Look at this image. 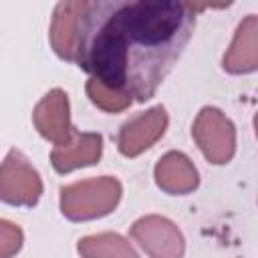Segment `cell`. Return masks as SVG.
I'll return each instance as SVG.
<instances>
[{
  "mask_svg": "<svg viewBox=\"0 0 258 258\" xmlns=\"http://www.w3.org/2000/svg\"><path fill=\"white\" fill-rule=\"evenodd\" d=\"M198 8L177 0H81L73 62L145 103L187 46Z\"/></svg>",
  "mask_w": 258,
  "mask_h": 258,
  "instance_id": "6da1fadb",
  "label": "cell"
},
{
  "mask_svg": "<svg viewBox=\"0 0 258 258\" xmlns=\"http://www.w3.org/2000/svg\"><path fill=\"white\" fill-rule=\"evenodd\" d=\"M123 185L113 175L81 179L60 187V212L73 222L109 216L121 202Z\"/></svg>",
  "mask_w": 258,
  "mask_h": 258,
  "instance_id": "7a4b0ae2",
  "label": "cell"
},
{
  "mask_svg": "<svg viewBox=\"0 0 258 258\" xmlns=\"http://www.w3.org/2000/svg\"><path fill=\"white\" fill-rule=\"evenodd\" d=\"M40 173L28 157L12 147L0 163V202L16 208H32L42 198Z\"/></svg>",
  "mask_w": 258,
  "mask_h": 258,
  "instance_id": "3957f363",
  "label": "cell"
},
{
  "mask_svg": "<svg viewBox=\"0 0 258 258\" xmlns=\"http://www.w3.org/2000/svg\"><path fill=\"white\" fill-rule=\"evenodd\" d=\"M191 137L204 157L214 165L232 161L236 153V127L218 107L200 109L191 125Z\"/></svg>",
  "mask_w": 258,
  "mask_h": 258,
  "instance_id": "277c9868",
  "label": "cell"
},
{
  "mask_svg": "<svg viewBox=\"0 0 258 258\" xmlns=\"http://www.w3.org/2000/svg\"><path fill=\"white\" fill-rule=\"evenodd\" d=\"M131 238L149 258H183L185 240L181 230L163 216L149 214L133 222Z\"/></svg>",
  "mask_w": 258,
  "mask_h": 258,
  "instance_id": "5b68a950",
  "label": "cell"
},
{
  "mask_svg": "<svg viewBox=\"0 0 258 258\" xmlns=\"http://www.w3.org/2000/svg\"><path fill=\"white\" fill-rule=\"evenodd\" d=\"M169 125V117L163 105H155L147 111L137 113L125 121L117 133V149L123 157H137L153 147Z\"/></svg>",
  "mask_w": 258,
  "mask_h": 258,
  "instance_id": "8992f818",
  "label": "cell"
},
{
  "mask_svg": "<svg viewBox=\"0 0 258 258\" xmlns=\"http://www.w3.org/2000/svg\"><path fill=\"white\" fill-rule=\"evenodd\" d=\"M32 123L36 131L50 143L60 145L71 139L75 127L71 125V103L62 89H50L34 107Z\"/></svg>",
  "mask_w": 258,
  "mask_h": 258,
  "instance_id": "52a82bcc",
  "label": "cell"
},
{
  "mask_svg": "<svg viewBox=\"0 0 258 258\" xmlns=\"http://www.w3.org/2000/svg\"><path fill=\"white\" fill-rule=\"evenodd\" d=\"M103 155V135L101 133H81L73 131L71 139L54 145L50 151V163L54 171L69 173L79 167L99 163Z\"/></svg>",
  "mask_w": 258,
  "mask_h": 258,
  "instance_id": "ba28073f",
  "label": "cell"
},
{
  "mask_svg": "<svg viewBox=\"0 0 258 258\" xmlns=\"http://www.w3.org/2000/svg\"><path fill=\"white\" fill-rule=\"evenodd\" d=\"M153 179L169 196H187L200 185V173L194 161L181 151H167L153 167Z\"/></svg>",
  "mask_w": 258,
  "mask_h": 258,
  "instance_id": "9c48e42d",
  "label": "cell"
},
{
  "mask_svg": "<svg viewBox=\"0 0 258 258\" xmlns=\"http://www.w3.org/2000/svg\"><path fill=\"white\" fill-rule=\"evenodd\" d=\"M224 71L248 75L258 69V16L248 14L236 28L234 38L222 58Z\"/></svg>",
  "mask_w": 258,
  "mask_h": 258,
  "instance_id": "30bf717a",
  "label": "cell"
},
{
  "mask_svg": "<svg viewBox=\"0 0 258 258\" xmlns=\"http://www.w3.org/2000/svg\"><path fill=\"white\" fill-rule=\"evenodd\" d=\"M77 250L83 258H139L127 238L117 232H99L79 240Z\"/></svg>",
  "mask_w": 258,
  "mask_h": 258,
  "instance_id": "8fae6325",
  "label": "cell"
},
{
  "mask_svg": "<svg viewBox=\"0 0 258 258\" xmlns=\"http://www.w3.org/2000/svg\"><path fill=\"white\" fill-rule=\"evenodd\" d=\"M85 91H87V97L91 99V103L97 105L99 109L107 111V113H121V111L129 109L131 103H133L131 97L121 95V93L105 87L103 83H99V81H95L91 77H89V81L85 85Z\"/></svg>",
  "mask_w": 258,
  "mask_h": 258,
  "instance_id": "7c38bea8",
  "label": "cell"
},
{
  "mask_svg": "<svg viewBox=\"0 0 258 258\" xmlns=\"http://www.w3.org/2000/svg\"><path fill=\"white\" fill-rule=\"evenodd\" d=\"M24 244V232L18 224L0 218V258H14Z\"/></svg>",
  "mask_w": 258,
  "mask_h": 258,
  "instance_id": "4fadbf2b",
  "label": "cell"
}]
</instances>
